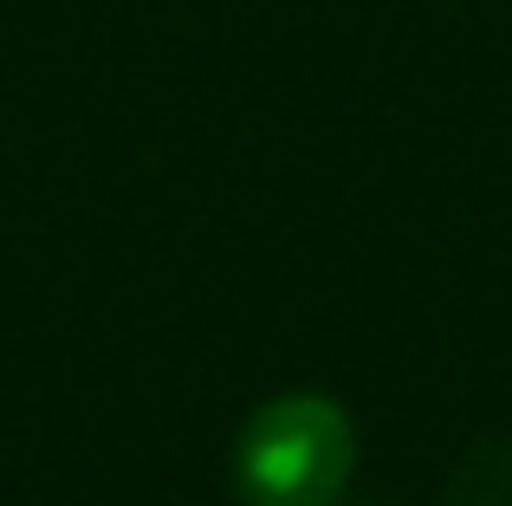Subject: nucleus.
I'll list each match as a JSON object with an SVG mask.
<instances>
[{"instance_id": "obj_1", "label": "nucleus", "mask_w": 512, "mask_h": 506, "mask_svg": "<svg viewBox=\"0 0 512 506\" xmlns=\"http://www.w3.org/2000/svg\"><path fill=\"white\" fill-rule=\"evenodd\" d=\"M357 468V429L331 396L292 390L253 409L234 442V494L247 506H331Z\"/></svg>"}]
</instances>
